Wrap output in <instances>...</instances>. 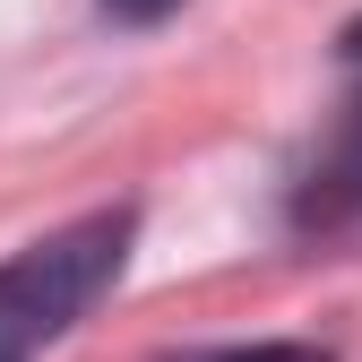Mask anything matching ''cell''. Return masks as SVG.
<instances>
[{"label":"cell","instance_id":"obj_1","mask_svg":"<svg viewBox=\"0 0 362 362\" xmlns=\"http://www.w3.org/2000/svg\"><path fill=\"white\" fill-rule=\"evenodd\" d=\"M121 259H129V216H86L69 233L18 250L0 267V354H26L35 337L78 328L121 276Z\"/></svg>","mask_w":362,"mask_h":362},{"label":"cell","instance_id":"obj_2","mask_svg":"<svg viewBox=\"0 0 362 362\" xmlns=\"http://www.w3.org/2000/svg\"><path fill=\"white\" fill-rule=\"evenodd\" d=\"M302 216H310V224H345V216H362V95L345 104V121H337V139H328L320 173H310Z\"/></svg>","mask_w":362,"mask_h":362},{"label":"cell","instance_id":"obj_3","mask_svg":"<svg viewBox=\"0 0 362 362\" xmlns=\"http://www.w3.org/2000/svg\"><path fill=\"white\" fill-rule=\"evenodd\" d=\"M190 362H328L320 345H233V354H190Z\"/></svg>","mask_w":362,"mask_h":362},{"label":"cell","instance_id":"obj_4","mask_svg":"<svg viewBox=\"0 0 362 362\" xmlns=\"http://www.w3.org/2000/svg\"><path fill=\"white\" fill-rule=\"evenodd\" d=\"M104 9H112V18H129V26H156V18H173V9H181V0H104Z\"/></svg>","mask_w":362,"mask_h":362},{"label":"cell","instance_id":"obj_5","mask_svg":"<svg viewBox=\"0 0 362 362\" xmlns=\"http://www.w3.org/2000/svg\"><path fill=\"white\" fill-rule=\"evenodd\" d=\"M345 52H354V61H362V18H354V26H345Z\"/></svg>","mask_w":362,"mask_h":362},{"label":"cell","instance_id":"obj_6","mask_svg":"<svg viewBox=\"0 0 362 362\" xmlns=\"http://www.w3.org/2000/svg\"><path fill=\"white\" fill-rule=\"evenodd\" d=\"M0 362H18V354H0Z\"/></svg>","mask_w":362,"mask_h":362}]
</instances>
